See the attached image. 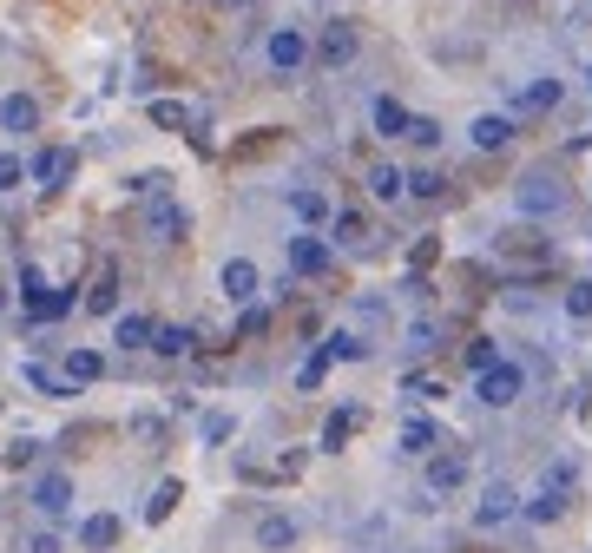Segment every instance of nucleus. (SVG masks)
I'll list each match as a JSON object with an SVG mask.
<instances>
[{
    "mask_svg": "<svg viewBox=\"0 0 592 553\" xmlns=\"http://www.w3.org/2000/svg\"><path fill=\"white\" fill-rule=\"evenodd\" d=\"M573 205V191H566V178L553 172V165H533V172H520V185H514V211L520 218H560V211Z\"/></svg>",
    "mask_w": 592,
    "mask_h": 553,
    "instance_id": "f257e3e1",
    "label": "nucleus"
},
{
    "mask_svg": "<svg viewBox=\"0 0 592 553\" xmlns=\"http://www.w3.org/2000/svg\"><path fill=\"white\" fill-rule=\"evenodd\" d=\"M139 237L152 244V251H178L191 237V205H178L172 191L165 198H145V211H139Z\"/></svg>",
    "mask_w": 592,
    "mask_h": 553,
    "instance_id": "f03ea898",
    "label": "nucleus"
},
{
    "mask_svg": "<svg viewBox=\"0 0 592 553\" xmlns=\"http://www.w3.org/2000/svg\"><path fill=\"white\" fill-rule=\"evenodd\" d=\"M264 66H270V79H303L316 66L310 27H270L264 33Z\"/></svg>",
    "mask_w": 592,
    "mask_h": 553,
    "instance_id": "7ed1b4c3",
    "label": "nucleus"
},
{
    "mask_svg": "<svg viewBox=\"0 0 592 553\" xmlns=\"http://www.w3.org/2000/svg\"><path fill=\"white\" fill-rule=\"evenodd\" d=\"M474 395H481V409H514L520 395H527V369H520L514 356H500V363H487L481 376H474Z\"/></svg>",
    "mask_w": 592,
    "mask_h": 553,
    "instance_id": "20e7f679",
    "label": "nucleus"
},
{
    "mask_svg": "<svg viewBox=\"0 0 592 553\" xmlns=\"http://www.w3.org/2000/svg\"><path fill=\"white\" fill-rule=\"evenodd\" d=\"M310 47H316V66H323V73H343V66L362 53V27L356 20H323Z\"/></svg>",
    "mask_w": 592,
    "mask_h": 553,
    "instance_id": "39448f33",
    "label": "nucleus"
},
{
    "mask_svg": "<svg viewBox=\"0 0 592 553\" xmlns=\"http://www.w3.org/2000/svg\"><path fill=\"white\" fill-rule=\"evenodd\" d=\"M421 461H428V468H421V488L435 494V501L468 488V455H461V448H428Z\"/></svg>",
    "mask_w": 592,
    "mask_h": 553,
    "instance_id": "423d86ee",
    "label": "nucleus"
},
{
    "mask_svg": "<svg viewBox=\"0 0 592 553\" xmlns=\"http://www.w3.org/2000/svg\"><path fill=\"white\" fill-rule=\"evenodd\" d=\"M283 264H290V277H323V270L336 264V244L316 237V231H296L290 251H283Z\"/></svg>",
    "mask_w": 592,
    "mask_h": 553,
    "instance_id": "0eeeda50",
    "label": "nucleus"
},
{
    "mask_svg": "<svg viewBox=\"0 0 592 553\" xmlns=\"http://www.w3.org/2000/svg\"><path fill=\"white\" fill-rule=\"evenodd\" d=\"M73 165H79V152H73V145H40V152L27 158V185L60 191L66 178H73Z\"/></svg>",
    "mask_w": 592,
    "mask_h": 553,
    "instance_id": "6e6552de",
    "label": "nucleus"
},
{
    "mask_svg": "<svg viewBox=\"0 0 592 553\" xmlns=\"http://www.w3.org/2000/svg\"><path fill=\"white\" fill-rule=\"evenodd\" d=\"M514 514H520L514 481H487V488H481V501H474V527H481V534H494V527H507Z\"/></svg>",
    "mask_w": 592,
    "mask_h": 553,
    "instance_id": "1a4fd4ad",
    "label": "nucleus"
},
{
    "mask_svg": "<svg viewBox=\"0 0 592 553\" xmlns=\"http://www.w3.org/2000/svg\"><path fill=\"white\" fill-rule=\"evenodd\" d=\"M560 99H566V79L540 73V79H527V86H520L514 99H507V112H514V119H527V112H553Z\"/></svg>",
    "mask_w": 592,
    "mask_h": 553,
    "instance_id": "9d476101",
    "label": "nucleus"
},
{
    "mask_svg": "<svg viewBox=\"0 0 592 553\" xmlns=\"http://www.w3.org/2000/svg\"><path fill=\"white\" fill-rule=\"evenodd\" d=\"M66 507H73V474L47 468L40 481H33V514H40V521H60Z\"/></svg>",
    "mask_w": 592,
    "mask_h": 553,
    "instance_id": "9b49d317",
    "label": "nucleus"
},
{
    "mask_svg": "<svg viewBox=\"0 0 592 553\" xmlns=\"http://www.w3.org/2000/svg\"><path fill=\"white\" fill-rule=\"evenodd\" d=\"M218 290L237 303V310H244V303H257V297H264V277H257V264H250V257H231V264L218 270Z\"/></svg>",
    "mask_w": 592,
    "mask_h": 553,
    "instance_id": "f8f14e48",
    "label": "nucleus"
},
{
    "mask_svg": "<svg viewBox=\"0 0 592 553\" xmlns=\"http://www.w3.org/2000/svg\"><path fill=\"white\" fill-rule=\"evenodd\" d=\"M468 145L474 152H507L514 145V112H481L468 126Z\"/></svg>",
    "mask_w": 592,
    "mask_h": 553,
    "instance_id": "ddd939ff",
    "label": "nucleus"
},
{
    "mask_svg": "<svg viewBox=\"0 0 592 553\" xmlns=\"http://www.w3.org/2000/svg\"><path fill=\"white\" fill-rule=\"evenodd\" d=\"M0 132H14V139L40 132V99L33 93H0Z\"/></svg>",
    "mask_w": 592,
    "mask_h": 553,
    "instance_id": "4468645a",
    "label": "nucleus"
},
{
    "mask_svg": "<svg viewBox=\"0 0 592 553\" xmlns=\"http://www.w3.org/2000/svg\"><path fill=\"white\" fill-rule=\"evenodd\" d=\"M369 126H375V139H402V132H408V106H402V99H395V93H375L369 99Z\"/></svg>",
    "mask_w": 592,
    "mask_h": 553,
    "instance_id": "2eb2a0df",
    "label": "nucleus"
},
{
    "mask_svg": "<svg viewBox=\"0 0 592 553\" xmlns=\"http://www.w3.org/2000/svg\"><path fill=\"white\" fill-rule=\"evenodd\" d=\"M362 185H369L375 205H402V198H408V172H402V165H389V158H382V165H369V178H362Z\"/></svg>",
    "mask_w": 592,
    "mask_h": 553,
    "instance_id": "dca6fc26",
    "label": "nucleus"
},
{
    "mask_svg": "<svg viewBox=\"0 0 592 553\" xmlns=\"http://www.w3.org/2000/svg\"><path fill=\"white\" fill-rule=\"evenodd\" d=\"M329 244H336V251H362V244H369L362 211H329Z\"/></svg>",
    "mask_w": 592,
    "mask_h": 553,
    "instance_id": "f3484780",
    "label": "nucleus"
},
{
    "mask_svg": "<svg viewBox=\"0 0 592 553\" xmlns=\"http://www.w3.org/2000/svg\"><path fill=\"white\" fill-rule=\"evenodd\" d=\"M290 211H296V224H310V231H316V224H329V211H336V205H329L316 185H290Z\"/></svg>",
    "mask_w": 592,
    "mask_h": 553,
    "instance_id": "a211bd4d",
    "label": "nucleus"
},
{
    "mask_svg": "<svg viewBox=\"0 0 592 553\" xmlns=\"http://www.w3.org/2000/svg\"><path fill=\"white\" fill-rule=\"evenodd\" d=\"M296 534H303V527H296V514H264V521H257V547H264V553L296 547Z\"/></svg>",
    "mask_w": 592,
    "mask_h": 553,
    "instance_id": "6ab92c4d",
    "label": "nucleus"
},
{
    "mask_svg": "<svg viewBox=\"0 0 592 553\" xmlns=\"http://www.w3.org/2000/svg\"><path fill=\"white\" fill-rule=\"evenodd\" d=\"M323 356H329V363H369V336H362V330H329L323 336Z\"/></svg>",
    "mask_w": 592,
    "mask_h": 553,
    "instance_id": "aec40b11",
    "label": "nucleus"
},
{
    "mask_svg": "<svg viewBox=\"0 0 592 553\" xmlns=\"http://www.w3.org/2000/svg\"><path fill=\"white\" fill-rule=\"evenodd\" d=\"M566 501H573V494H560V488H546V481H540V494H533V501H520V514H527L533 527H553V521L566 514Z\"/></svg>",
    "mask_w": 592,
    "mask_h": 553,
    "instance_id": "412c9836",
    "label": "nucleus"
},
{
    "mask_svg": "<svg viewBox=\"0 0 592 553\" xmlns=\"http://www.w3.org/2000/svg\"><path fill=\"white\" fill-rule=\"evenodd\" d=\"M408 198L441 205V198H448V172H441V165H415V172H408Z\"/></svg>",
    "mask_w": 592,
    "mask_h": 553,
    "instance_id": "4be33fe9",
    "label": "nucleus"
},
{
    "mask_svg": "<svg viewBox=\"0 0 592 553\" xmlns=\"http://www.w3.org/2000/svg\"><path fill=\"white\" fill-rule=\"evenodd\" d=\"M152 336H158L152 316H119V323H112V343L132 349V356H139V349H152Z\"/></svg>",
    "mask_w": 592,
    "mask_h": 553,
    "instance_id": "5701e85b",
    "label": "nucleus"
},
{
    "mask_svg": "<svg viewBox=\"0 0 592 553\" xmlns=\"http://www.w3.org/2000/svg\"><path fill=\"white\" fill-rule=\"evenodd\" d=\"M402 343L415 349V356H428V349H441V343H448V323H441V316H415V323L402 330Z\"/></svg>",
    "mask_w": 592,
    "mask_h": 553,
    "instance_id": "b1692460",
    "label": "nucleus"
},
{
    "mask_svg": "<svg viewBox=\"0 0 592 553\" xmlns=\"http://www.w3.org/2000/svg\"><path fill=\"white\" fill-rule=\"evenodd\" d=\"M106 376V356H99V349H66V382H73V389H86V382H99Z\"/></svg>",
    "mask_w": 592,
    "mask_h": 553,
    "instance_id": "393cba45",
    "label": "nucleus"
},
{
    "mask_svg": "<svg viewBox=\"0 0 592 553\" xmlns=\"http://www.w3.org/2000/svg\"><path fill=\"white\" fill-rule=\"evenodd\" d=\"M145 119H152L158 132H185V126H191V106H185V99H152V106H145Z\"/></svg>",
    "mask_w": 592,
    "mask_h": 553,
    "instance_id": "a878e982",
    "label": "nucleus"
},
{
    "mask_svg": "<svg viewBox=\"0 0 592 553\" xmlns=\"http://www.w3.org/2000/svg\"><path fill=\"white\" fill-rule=\"evenodd\" d=\"M435 442H441V428L428 422V415H408L402 422V455H428Z\"/></svg>",
    "mask_w": 592,
    "mask_h": 553,
    "instance_id": "bb28decb",
    "label": "nucleus"
},
{
    "mask_svg": "<svg viewBox=\"0 0 592 553\" xmlns=\"http://www.w3.org/2000/svg\"><path fill=\"white\" fill-rule=\"evenodd\" d=\"M112 540H119V521H112V514H86V521H79V547L106 553Z\"/></svg>",
    "mask_w": 592,
    "mask_h": 553,
    "instance_id": "cd10ccee",
    "label": "nucleus"
},
{
    "mask_svg": "<svg viewBox=\"0 0 592 553\" xmlns=\"http://www.w3.org/2000/svg\"><path fill=\"white\" fill-rule=\"evenodd\" d=\"M20 376H27V382H33L40 395H60V402L73 395V382H66V369H47V363H33V356H27V369H20Z\"/></svg>",
    "mask_w": 592,
    "mask_h": 553,
    "instance_id": "c85d7f7f",
    "label": "nucleus"
},
{
    "mask_svg": "<svg viewBox=\"0 0 592 553\" xmlns=\"http://www.w3.org/2000/svg\"><path fill=\"white\" fill-rule=\"evenodd\" d=\"M560 310L573 316V323H592V277H573V284L560 290Z\"/></svg>",
    "mask_w": 592,
    "mask_h": 553,
    "instance_id": "c756f323",
    "label": "nucleus"
},
{
    "mask_svg": "<svg viewBox=\"0 0 592 553\" xmlns=\"http://www.w3.org/2000/svg\"><path fill=\"white\" fill-rule=\"evenodd\" d=\"M415 152H435L441 145V119H428V112H408V132H402Z\"/></svg>",
    "mask_w": 592,
    "mask_h": 553,
    "instance_id": "7c9ffc66",
    "label": "nucleus"
},
{
    "mask_svg": "<svg viewBox=\"0 0 592 553\" xmlns=\"http://www.w3.org/2000/svg\"><path fill=\"white\" fill-rule=\"evenodd\" d=\"M191 343H198V336H191L185 323H158V336H152L158 356H191Z\"/></svg>",
    "mask_w": 592,
    "mask_h": 553,
    "instance_id": "2f4dec72",
    "label": "nucleus"
},
{
    "mask_svg": "<svg viewBox=\"0 0 592 553\" xmlns=\"http://www.w3.org/2000/svg\"><path fill=\"white\" fill-rule=\"evenodd\" d=\"M73 303H79V297H73V290H47V297L33 303V310H27V316H33V323H60V316H73Z\"/></svg>",
    "mask_w": 592,
    "mask_h": 553,
    "instance_id": "473e14b6",
    "label": "nucleus"
},
{
    "mask_svg": "<svg viewBox=\"0 0 592 553\" xmlns=\"http://www.w3.org/2000/svg\"><path fill=\"white\" fill-rule=\"evenodd\" d=\"M349 435H356V409H336V415L323 422V455H336V448H343Z\"/></svg>",
    "mask_w": 592,
    "mask_h": 553,
    "instance_id": "72a5a7b5",
    "label": "nucleus"
},
{
    "mask_svg": "<svg viewBox=\"0 0 592 553\" xmlns=\"http://www.w3.org/2000/svg\"><path fill=\"white\" fill-rule=\"evenodd\" d=\"M47 270H40V264H20V303H27V310H33V303H40V297H47Z\"/></svg>",
    "mask_w": 592,
    "mask_h": 553,
    "instance_id": "f704fd0d",
    "label": "nucleus"
},
{
    "mask_svg": "<svg viewBox=\"0 0 592 553\" xmlns=\"http://www.w3.org/2000/svg\"><path fill=\"white\" fill-rule=\"evenodd\" d=\"M86 310H99V316H112V310H119V277H99V284L86 290Z\"/></svg>",
    "mask_w": 592,
    "mask_h": 553,
    "instance_id": "c9c22d12",
    "label": "nucleus"
},
{
    "mask_svg": "<svg viewBox=\"0 0 592 553\" xmlns=\"http://www.w3.org/2000/svg\"><path fill=\"white\" fill-rule=\"evenodd\" d=\"M20 185H27V158H20V152H0V198L20 191Z\"/></svg>",
    "mask_w": 592,
    "mask_h": 553,
    "instance_id": "e433bc0d",
    "label": "nucleus"
},
{
    "mask_svg": "<svg viewBox=\"0 0 592 553\" xmlns=\"http://www.w3.org/2000/svg\"><path fill=\"white\" fill-rule=\"evenodd\" d=\"M178 494H185V488H178V481H165V488L152 494V507H145V521H172V507H178Z\"/></svg>",
    "mask_w": 592,
    "mask_h": 553,
    "instance_id": "4c0bfd02",
    "label": "nucleus"
},
{
    "mask_svg": "<svg viewBox=\"0 0 592 553\" xmlns=\"http://www.w3.org/2000/svg\"><path fill=\"white\" fill-rule=\"evenodd\" d=\"M540 481H546V488H560V494H573V481H579V468H573V455H560V461H553V468H546V474H540Z\"/></svg>",
    "mask_w": 592,
    "mask_h": 553,
    "instance_id": "58836bf2",
    "label": "nucleus"
},
{
    "mask_svg": "<svg viewBox=\"0 0 592 553\" xmlns=\"http://www.w3.org/2000/svg\"><path fill=\"white\" fill-rule=\"evenodd\" d=\"M323 376H329V356H323V343H316V349H310V363L296 369V389H316Z\"/></svg>",
    "mask_w": 592,
    "mask_h": 553,
    "instance_id": "ea45409f",
    "label": "nucleus"
},
{
    "mask_svg": "<svg viewBox=\"0 0 592 553\" xmlns=\"http://www.w3.org/2000/svg\"><path fill=\"white\" fill-rule=\"evenodd\" d=\"M172 191V172H139L132 178V198H165Z\"/></svg>",
    "mask_w": 592,
    "mask_h": 553,
    "instance_id": "a19ab883",
    "label": "nucleus"
},
{
    "mask_svg": "<svg viewBox=\"0 0 592 553\" xmlns=\"http://www.w3.org/2000/svg\"><path fill=\"white\" fill-rule=\"evenodd\" d=\"M487 363H500V343H494V336H474V343H468V369L481 376Z\"/></svg>",
    "mask_w": 592,
    "mask_h": 553,
    "instance_id": "79ce46f5",
    "label": "nucleus"
},
{
    "mask_svg": "<svg viewBox=\"0 0 592 553\" xmlns=\"http://www.w3.org/2000/svg\"><path fill=\"white\" fill-rule=\"evenodd\" d=\"M231 415H224V409H211V415H204V428H198V435H204V442H211V448H218V442H231Z\"/></svg>",
    "mask_w": 592,
    "mask_h": 553,
    "instance_id": "37998d69",
    "label": "nucleus"
},
{
    "mask_svg": "<svg viewBox=\"0 0 592 553\" xmlns=\"http://www.w3.org/2000/svg\"><path fill=\"white\" fill-rule=\"evenodd\" d=\"M402 389H408V395H421V402H428V395H441V382H435V376H408Z\"/></svg>",
    "mask_w": 592,
    "mask_h": 553,
    "instance_id": "c03bdc74",
    "label": "nucleus"
},
{
    "mask_svg": "<svg viewBox=\"0 0 592 553\" xmlns=\"http://www.w3.org/2000/svg\"><path fill=\"white\" fill-rule=\"evenodd\" d=\"M27 553H60V534H27Z\"/></svg>",
    "mask_w": 592,
    "mask_h": 553,
    "instance_id": "a18cd8bd",
    "label": "nucleus"
},
{
    "mask_svg": "<svg viewBox=\"0 0 592 553\" xmlns=\"http://www.w3.org/2000/svg\"><path fill=\"white\" fill-rule=\"evenodd\" d=\"M586 93H592V66H586Z\"/></svg>",
    "mask_w": 592,
    "mask_h": 553,
    "instance_id": "49530a36",
    "label": "nucleus"
},
{
    "mask_svg": "<svg viewBox=\"0 0 592 553\" xmlns=\"http://www.w3.org/2000/svg\"><path fill=\"white\" fill-rule=\"evenodd\" d=\"M0 310H7V290H0Z\"/></svg>",
    "mask_w": 592,
    "mask_h": 553,
    "instance_id": "de8ad7c7",
    "label": "nucleus"
}]
</instances>
